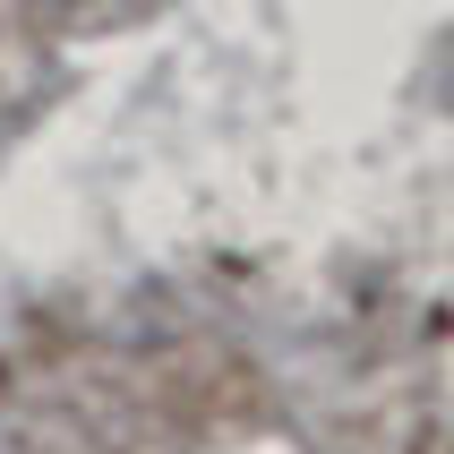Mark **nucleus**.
Segmentation results:
<instances>
[]
</instances>
